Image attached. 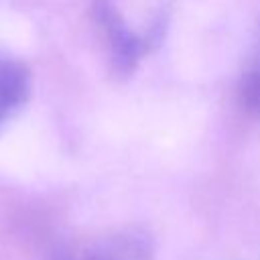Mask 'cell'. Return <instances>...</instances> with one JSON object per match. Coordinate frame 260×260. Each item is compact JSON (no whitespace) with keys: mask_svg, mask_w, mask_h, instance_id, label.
I'll use <instances>...</instances> for the list:
<instances>
[{"mask_svg":"<svg viewBox=\"0 0 260 260\" xmlns=\"http://www.w3.org/2000/svg\"><path fill=\"white\" fill-rule=\"evenodd\" d=\"M156 244L142 225H114L61 238L51 260H154Z\"/></svg>","mask_w":260,"mask_h":260,"instance_id":"cell-1","label":"cell"},{"mask_svg":"<svg viewBox=\"0 0 260 260\" xmlns=\"http://www.w3.org/2000/svg\"><path fill=\"white\" fill-rule=\"evenodd\" d=\"M30 85L26 65L0 53V130L26 104Z\"/></svg>","mask_w":260,"mask_h":260,"instance_id":"cell-3","label":"cell"},{"mask_svg":"<svg viewBox=\"0 0 260 260\" xmlns=\"http://www.w3.org/2000/svg\"><path fill=\"white\" fill-rule=\"evenodd\" d=\"M238 93L242 106L256 118H260V32L252 45L238 81Z\"/></svg>","mask_w":260,"mask_h":260,"instance_id":"cell-4","label":"cell"},{"mask_svg":"<svg viewBox=\"0 0 260 260\" xmlns=\"http://www.w3.org/2000/svg\"><path fill=\"white\" fill-rule=\"evenodd\" d=\"M95 20L100 24V30L104 35L108 53L112 57V63L118 71L128 73L136 67V63L144 57V53L148 51L154 32H146V35H138L136 30H132L126 20L118 14V10L108 2V0H100L95 6Z\"/></svg>","mask_w":260,"mask_h":260,"instance_id":"cell-2","label":"cell"}]
</instances>
